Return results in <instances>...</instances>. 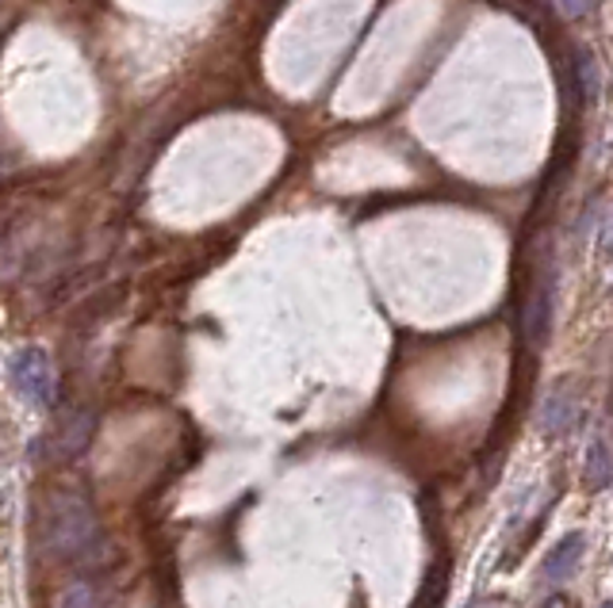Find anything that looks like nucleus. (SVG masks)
<instances>
[{"mask_svg": "<svg viewBox=\"0 0 613 608\" xmlns=\"http://www.w3.org/2000/svg\"><path fill=\"white\" fill-rule=\"evenodd\" d=\"M533 276H529L526 303H521V333H526L529 348H541L552 333V311H557V261L549 249H541Z\"/></svg>", "mask_w": 613, "mask_h": 608, "instance_id": "nucleus-2", "label": "nucleus"}, {"mask_svg": "<svg viewBox=\"0 0 613 608\" xmlns=\"http://www.w3.org/2000/svg\"><path fill=\"white\" fill-rule=\"evenodd\" d=\"M586 552V536L583 532H571V536L557 539V547L549 552V559H544V578L549 581H568L571 574H575L579 559H583Z\"/></svg>", "mask_w": 613, "mask_h": 608, "instance_id": "nucleus-6", "label": "nucleus"}, {"mask_svg": "<svg viewBox=\"0 0 613 608\" xmlns=\"http://www.w3.org/2000/svg\"><path fill=\"white\" fill-rule=\"evenodd\" d=\"M602 256H613V214H610L606 230H602Z\"/></svg>", "mask_w": 613, "mask_h": 608, "instance_id": "nucleus-11", "label": "nucleus"}, {"mask_svg": "<svg viewBox=\"0 0 613 608\" xmlns=\"http://www.w3.org/2000/svg\"><path fill=\"white\" fill-rule=\"evenodd\" d=\"M591 4H594V0H560L563 15H571V20H579V15L591 12Z\"/></svg>", "mask_w": 613, "mask_h": 608, "instance_id": "nucleus-10", "label": "nucleus"}, {"mask_svg": "<svg viewBox=\"0 0 613 608\" xmlns=\"http://www.w3.org/2000/svg\"><path fill=\"white\" fill-rule=\"evenodd\" d=\"M571 65H575V88H579V96L586 99V104H594L602 93V73H599V62H594V54L591 50H575L571 54Z\"/></svg>", "mask_w": 613, "mask_h": 608, "instance_id": "nucleus-7", "label": "nucleus"}, {"mask_svg": "<svg viewBox=\"0 0 613 608\" xmlns=\"http://www.w3.org/2000/svg\"><path fill=\"white\" fill-rule=\"evenodd\" d=\"M583 486L591 494H602V490L613 486V452L606 444V437H591L583 455Z\"/></svg>", "mask_w": 613, "mask_h": 608, "instance_id": "nucleus-5", "label": "nucleus"}, {"mask_svg": "<svg viewBox=\"0 0 613 608\" xmlns=\"http://www.w3.org/2000/svg\"><path fill=\"white\" fill-rule=\"evenodd\" d=\"M602 608H613V601H606V605H602Z\"/></svg>", "mask_w": 613, "mask_h": 608, "instance_id": "nucleus-13", "label": "nucleus"}, {"mask_svg": "<svg viewBox=\"0 0 613 608\" xmlns=\"http://www.w3.org/2000/svg\"><path fill=\"white\" fill-rule=\"evenodd\" d=\"M537 421H541V432L549 440H560L568 437L571 429H575L579 421V395L571 382H560V387L549 390V398H544L541 413H537Z\"/></svg>", "mask_w": 613, "mask_h": 608, "instance_id": "nucleus-4", "label": "nucleus"}, {"mask_svg": "<svg viewBox=\"0 0 613 608\" xmlns=\"http://www.w3.org/2000/svg\"><path fill=\"white\" fill-rule=\"evenodd\" d=\"M101 589L93 581H70L62 594L54 597V608H101Z\"/></svg>", "mask_w": 613, "mask_h": 608, "instance_id": "nucleus-8", "label": "nucleus"}, {"mask_svg": "<svg viewBox=\"0 0 613 608\" xmlns=\"http://www.w3.org/2000/svg\"><path fill=\"white\" fill-rule=\"evenodd\" d=\"M544 608H568V605H563V601H549V605H544Z\"/></svg>", "mask_w": 613, "mask_h": 608, "instance_id": "nucleus-12", "label": "nucleus"}, {"mask_svg": "<svg viewBox=\"0 0 613 608\" xmlns=\"http://www.w3.org/2000/svg\"><path fill=\"white\" fill-rule=\"evenodd\" d=\"M12 379L15 390L28 398L31 406H51L54 402V368H51V356L43 348H20L12 356Z\"/></svg>", "mask_w": 613, "mask_h": 608, "instance_id": "nucleus-3", "label": "nucleus"}, {"mask_svg": "<svg viewBox=\"0 0 613 608\" xmlns=\"http://www.w3.org/2000/svg\"><path fill=\"white\" fill-rule=\"evenodd\" d=\"M43 552L51 559H81L89 555L96 544H101V521H96V510L89 497L73 494V490H58V494L46 497L43 510Z\"/></svg>", "mask_w": 613, "mask_h": 608, "instance_id": "nucleus-1", "label": "nucleus"}, {"mask_svg": "<svg viewBox=\"0 0 613 608\" xmlns=\"http://www.w3.org/2000/svg\"><path fill=\"white\" fill-rule=\"evenodd\" d=\"M445 586H449V570H445V566H434V574L426 578V586H422L418 605H414V608H441Z\"/></svg>", "mask_w": 613, "mask_h": 608, "instance_id": "nucleus-9", "label": "nucleus"}]
</instances>
